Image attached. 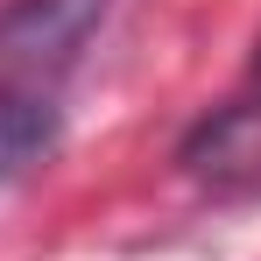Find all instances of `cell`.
<instances>
[{"label":"cell","mask_w":261,"mask_h":261,"mask_svg":"<svg viewBox=\"0 0 261 261\" xmlns=\"http://www.w3.org/2000/svg\"><path fill=\"white\" fill-rule=\"evenodd\" d=\"M106 0H7L0 7V184L57 148L64 85L85 57Z\"/></svg>","instance_id":"obj_1"}]
</instances>
